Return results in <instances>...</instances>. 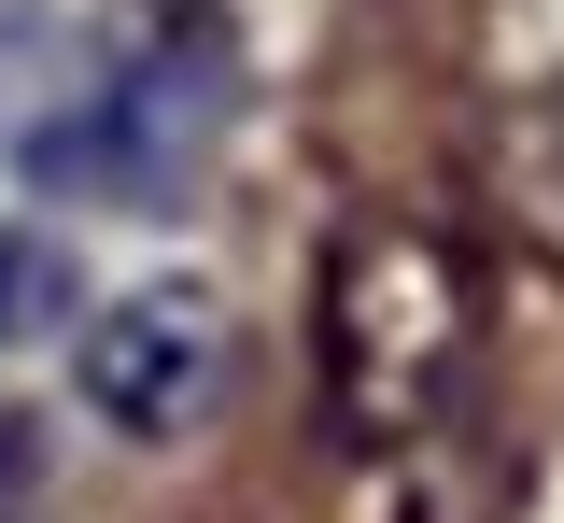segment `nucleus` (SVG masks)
Masks as SVG:
<instances>
[{"instance_id": "20e7f679", "label": "nucleus", "mask_w": 564, "mask_h": 523, "mask_svg": "<svg viewBox=\"0 0 564 523\" xmlns=\"http://www.w3.org/2000/svg\"><path fill=\"white\" fill-rule=\"evenodd\" d=\"M480 57L508 99H564V0H480Z\"/></svg>"}, {"instance_id": "f257e3e1", "label": "nucleus", "mask_w": 564, "mask_h": 523, "mask_svg": "<svg viewBox=\"0 0 564 523\" xmlns=\"http://www.w3.org/2000/svg\"><path fill=\"white\" fill-rule=\"evenodd\" d=\"M240 128L198 0H0V156L70 213H184Z\"/></svg>"}, {"instance_id": "7ed1b4c3", "label": "nucleus", "mask_w": 564, "mask_h": 523, "mask_svg": "<svg viewBox=\"0 0 564 523\" xmlns=\"http://www.w3.org/2000/svg\"><path fill=\"white\" fill-rule=\"evenodd\" d=\"M226 382H240V311L198 269L128 284L113 311H85V340H70V396L113 439H198L212 410H226Z\"/></svg>"}, {"instance_id": "39448f33", "label": "nucleus", "mask_w": 564, "mask_h": 523, "mask_svg": "<svg viewBox=\"0 0 564 523\" xmlns=\"http://www.w3.org/2000/svg\"><path fill=\"white\" fill-rule=\"evenodd\" d=\"M57 311H70V269L43 255V241H14V226H0V354H29Z\"/></svg>"}, {"instance_id": "f03ea898", "label": "nucleus", "mask_w": 564, "mask_h": 523, "mask_svg": "<svg viewBox=\"0 0 564 523\" xmlns=\"http://www.w3.org/2000/svg\"><path fill=\"white\" fill-rule=\"evenodd\" d=\"M480 369V269L466 241H437L423 213H367L325 255L311 298V382H325V439L395 467L452 425V396Z\"/></svg>"}]
</instances>
